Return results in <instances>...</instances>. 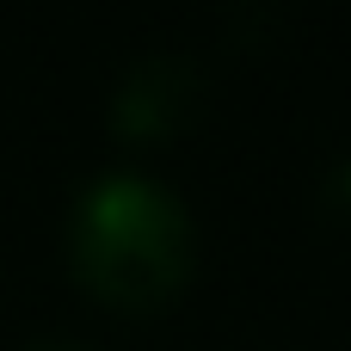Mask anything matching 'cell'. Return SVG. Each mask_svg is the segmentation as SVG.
<instances>
[{
    "label": "cell",
    "mask_w": 351,
    "mask_h": 351,
    "mask_svg": "<svg viewBox=\"0 0 351 351\" xmlns=\"http://www.w3.org/2000/svg\"><path fill=\"white\" fill-rule=\"evenodd\" d=\"M68 278L105 315H167L197 278V222L185 197L142 173L105 167L68 204Z\"/></svg>",
    "instance_id": "6da1fadb"
},
{
    "label": "cell",
    "mask_w": 351,
    "mask_h": 351,
    "mask_svg": "<svg viewBox=\"0 0 351 351\" xmlns=\"http://www.w3.org/2000/svg\"><path fill=\"white\" fill-rule=\"evenodd\" d=\"M210 105V68L185 49H148L111 93V136L130 148L179 142Z\"/></svg>",
    "instance_id": "7a4b0ae2"
},
{
    "label": "cell",
    "mask_w": 351,
    "mask_h": 351,
    "mask_svg": "<svg viewBox=\"0 0 351 351\" xmlns=\"http://www.w3.org/2000/svg\"><path fill=\"white\" fill-rule=\"evenodd\" d=\"M321 210H327L339 228H351V154L327 173V185H321Z\"/></svg>",
    "instance_id": "3957f363"
},
{
    "label": "cell",
    "mask_w": 351,
    "mask_h": 351,
    "mask_svg": "<svg viewBox=\"0 0 351 351\" xmlns=\"http://www.w3.org/2000/svg\"><path fill=\"white\" fill-rule=\"evenodd\" d=\"M19 351H86L80 339H62V333H37V339H25Z\"/></svg>",
    "instance_id": "277c9868"
}]
</instances>
